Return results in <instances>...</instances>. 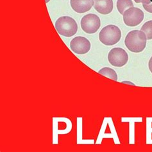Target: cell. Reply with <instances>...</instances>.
I'll list each match as a JSON object with an SVG mask.
<instances>
[{
    "instance_id": "1",
    "label": "cell",
    "mask_w": 152,
    "mask_h": 152,
    "mask_svg": "<svg viewBox=\"0 0 152 152\" xmlns=\"http://www.w3.org/2000/svg\"><path fill=\"white\" fill-rule=\"evenodd\" d=\"M147 38L142 31L132 30L125 37V45L129 51L134 53H141L146 46Z\"/></svg>"
},
{
    "instance_id": "2",
    "label": "cell",
    "mask_w": 152,
    "mask_h": 152,
    "mask_svg": "<svg viewBox=\"0 0 152 152\" xmlns=\"http://www.w3.org/2000/svg\"><path fill=\"white\" fill-rule=\"evenodd\" d=\"M58 33L64 37H71L77 34L78 25L77 21L71 17L62 16L59 18L55 24Z\"/></svg>"
},
{
    "instance_id": "3",
    "label": "cell",
    "mask_w": 152,
    "mask_h": 152,
    "mask_svg": "<svg viewBox=\"0 0 152 152\" xmlns=\"http://www.w3.org/2000/svg\"><path fill=\"white\" fill-rule=\"evenodd\" d=\"M121 38V31L115 25H109L102 29L99 34V39L106 46H113Z\"/></svg>"
},
{
    "instance_id": "4",
    "label": "cell",
    "mask_w": 152,
    "mask_h": 152,
    "mask_svg": "<svg viewBox=\"0 0 152 152\" xmlns=\"http://www.w3.org/2000/svg\"><path fill=\"white\" fill-rule=\"evenodd\" d=\"M145 14L143 11L137 7H131L123 14V21L128 26H138L143 21Z\"/></svg>"
},
{
    "instance_id": "5",
    "label": "cell",
    "mask_w": 152,
    "mask_h": 152,
    "mask_svg": "<svg viewBox=\"0 0 152 152\" xmlns=\"http://www.w3.org/2000/svg\"><path fill=\"white\" fill-rule=\"evenodd\" d=\"M81 28L88 34L96 32L101 26V20L97 15L89 14L83 16L80 22Z\"/></svg>"
},
{
    "instance_id": "6",
    "label": "cell",
    "mask_w": 152,
    "mask_h": 152,
    "mask_svg": "<svg viewBox=\"0 0 152 152\" xmlns=\"http://www.w3.org/2000/svg\"><path fill=\"white\" fill-rule=\"evenodd\" d=\"M108 60L112 66L121 67L127 64L129 61V55L121 48H114L108 54Z\"/></svg>"
},
{
    "instance_id": "7",
    "label": "cell",
    "mask_w": 152,
    "mask_h": 152,
    "mask_svg": "<svg viewBox=\"0 0 152 152\" xmlns=\"http://www.w3.org/2000/svg\"><path fill=\"white\" fill-rule=\"evenodd\" d=\"M70 48L74 53L78 55H84L91 50V44L87 38L78 36L71 40Z\"/></svg>"
},
{
    "instance_id": "8",
    "label": "cell",
    "mask_w": 152,
    "mask_h": 152,
    "mask_svg": "<svg viewBox=\"0 0 152 152\" xmlns=\"http://www.w3.org/2000/svg\"><path fill=\"white\" fill-rule=\"evenodd\" d=\"M70 4L76 12L83 14L91 9L94 5V0H71Z\"/></svg>"
},
{
    "instance_id": "9",
    "label": "cell",
    "mask_w": 152,
    "mask_h": 152,
    "mask_svg": "<svg viewBox=\"0 0 152 152\" xmlns=\"http://www.w3.org/2000/svg\"><path fill=\"white\" fill-rule=\"evenodd\" d=\"M93 7L98 13L107 15L112 12L114 3L113 0H94Z\"/></svg>"
},
{
    "instance_id": "10",
    "label": "cell",
    "mask_w": 152,
    "mask_h": 152,
    "mask_svg": "<svg viewBox=\"0 0 152 152\" xmlns=\"http://www.w3.org/2000/svg\"><path fill=\"white\" fill-rule=\"evenodd\" d=\"M116 7L119 12L123 15L127 9L134 7V3L132 0H118Z\"/></svg>"
},
{
    "instance_id": "11",
    "label": "cell",
    "mask_w": 152,
    "mask_h": 152,
    "mask_svg": "<svg viewBox=\"0 0 152 152\" xmlns=\"http://www.w3.org/2000/svg\"><path fill=\"white\" fill-rule=\"evenodd\" d=\"M98 73L104 76V77L113 80L114 81H118V75L116 72L112 68L105 67L99 70Z\"/></svg>"
},
{
    "instance_id": "12",
    "label": "cell",
    "mask_w": 152,
    "mask_h": 152,
    "mask_svg": "<svg viewBox=\"0 0 152 152\" xmlns=\"http://www.w3.org/2000/svg\"><path fill=\"white\" fill-rule=\"evenodd\" d=\"M141 30L146 34L147 40L152 39V20L144 24L141 27Z\"/></svg>"
},
{
    "instance_id": "13",
    "label": "cell",
    "mask_w": 152,
    "mask_h": 152,
    "mask_svg": "<svg viewBox=\"0 0 152 152\" xmlns=\"http://www.w3.org/2000/svg\"><path fill=\"white\" fill-rule=\"evenodd\" d=\"M142 3L145 10L148 12L152 14V0H143Z\"/></svg>"
},
{
    "instance_id": "14",
    "label": "cell",
    "mask_w": 152,
    "mask_h": 152,
    "mask_svg": "<svg viewBox=\"0 0 152 152\" xmlns=\"http://www.w3.org/2000/svg\"><path fill=\"white\" fill-rule=\"evenodd\" d=\"M148 67L151 73H152V57L150 58L148 62Z\"/></svg>"
},
{
    "instance_id": "15",
    "label": "cell",
    "mask_w": 152,
    "mask_h": 152,
    "mask_svg": "<svg viewBox=\"0 0 152 152\" xmlns=\"http://www.w3.org/2000/svg\"><path fill=\"white\" fill-rule=\"evenodd\" d=\"M123 83H127V84H130V85H132V86H135V83L131 82H129V81H123L122 82Z\"/></svg>"
},
{
    "instance_id": "16",
    "label": "cell",
    "mask_w": 152,
    "mask_h": 152,
    "mask_svg": "<svg viewBox=\"0 0 152 152\" xmlns=\"http://www.w3.org/2000/svg\"><path fill=\"white\" fill-rule=\"evenodd\" d=\"M135 3H142V1H143V0H134Z\"/></svg>"
},
{
    "instance_id": "17",
    "label": "cell",
    "mask_w": 152,
    "mask_h": 152,
    "mask_svg": "<svg viewBox=\"0 0 152 152\" xmlns=\"http://www.w3.org/2000/svg\"><path fill=\"white\" fill-rule=\"evenodd\" d=\"M50 0H46V3H48Z\"/></svg>"
}]
</instances>
